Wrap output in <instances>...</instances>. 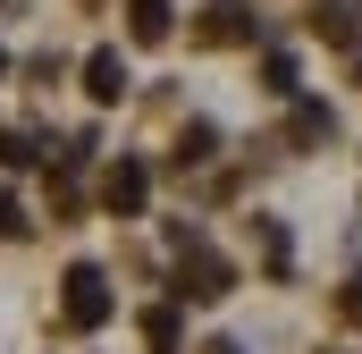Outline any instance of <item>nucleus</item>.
<instances>
[{
    "label": "nucleus",
    "mask_w": 362,
    "mask_h": 354,
    "mask_svg": "<svg viewBox=\"0 0 362 354\" xmlns=\"http://www.w3.org/2000/svg\"><path fill=\"white\" fill-rule=\"evenodd\" d=\"M59 321H68V329H101V321H110V278L93 262H76L59 278Z\"/></svg>",
    "instance_id": "1"
},
{
    "label": "nucleus",
    "mask_w": 362,
    "mask_h": 354,
    "mask_svg": "<svg viewBox=\"0 0 362 354\" xmlns=\"http://www.w3.org/2000/svg\"><path fill=\"white\" fill-rule=\"evenodd\" d=\"M228 287H236V270L219 262L202 236H194V245H177V295H194V304H219Z\"/></svg>",
    "instance_id": "2"
},
{
    "label": "nucleus",
    "mask_w": 362,
    "mask_h": 354,
    "mask_svg": "<svg viewBox=\"0 0 362 354\" xmlns=\"http://www.w3.org/2000/svg\"><path fill=\"white\" fill-rule=\"evenodd\" d=\"M144 194H152V177H144V161H118V169L101 177V202H110L118 219H135V211H144Z\"/></svg>",
    "instance_id": "3"
},
{
    "label": "nucleus",
    "mask_w": 362,
    "mask_h": 354,
    "mask_svg": "<svg viewBox=\"0 0 362 354\" xmlns=\"http://www.w3.org/2000/svg\"><path fill=\"white\" fill-rule=\"evenodd\" d=\"M262 25H253V8L245 0H211L202 8V42H253Z\"/></svg>",
    "instance_id": "4"
},
{
    "label": "nucleus",
    "mask_w": 362,
    "mask_h": 354,
    "mask_svg": "<svg viewBox=\"0 0 362 354\" xmlns=\"http://www.w3.org/2000/svg\"><path fill=\"white\" fill-rule=\"evenodd\" d=\"M85 93H93V101H118V93H127V59H118L110 42L85 59Z\"/></svg>",
    "instance_id": "5"
},
{
    "label": "nucleus",
    "mask_w": 362,
    "mask_h": 354,
    "mask_svg": "<svg viewBox=\"0 0 362 354\" xmlns=\"http://www.w3.org/2000/svg\"><path fill=\"white\" fill-rule=\"evenodd\" d=\"M312 25H320L329 42H346V51H354V42H362V0H329V8H312Z\"/></svg>",
    "instance_id": "6"
},
{
    "label": "nucleus",
    "mask_w": 362,
    "mask_h": 354,
    "mask_svg": "<svg viewBox=\"0 0 362 354\" xmlns=\"http://www.w3.org/2000/svg\"><path fill=\"white\" fill-rule=\"evenodd\" d=\"M127 34L135 42H169V0H127Z\"/></svg>",
    "instance_id": "7"
},
{
    "label": "nucleus",
    "mask_w": 362,
    "mask_h": 354,
    "mask_svg": "<svg viewBox=\"0 0 362 354\" xmlns=\"http://www.w3.org/2000/svg\"><path fill=\"white\" fill-rule=\"evenodd\" d=\"M329 127H337V118H329V110H320V101H303V110H295V127H286V135H295V144H329Z\"/></svg>",
    "instance_id": "8"
},
{
    "label": "nucleus",
    "mask_w": 362,
    "mask_h": 354,
    "mask_svg": "<svg viewBox=\"0 0 362 354\" xmlns=\"http://www.w3.org/2000/svg\"><path fill=\"white\" fill-rule=\"evenodd\" d=\"M144 338L169 354V346H177V312H169V304H160V312H144Z\"/></svg>",
    "instance_id": "9"
},
{
    "label": "nucleus",
    "mask_w": 362,
    "mask_h": 354,
    "mask_svg": "<svg viewBox=\"0 0 362 354\" xmlns=\"http://www.w3.org/2000/svg\"><path fill=\"white\" fill-rule=\"evenodd\" d=\"M262 85H270V93H295V59H286V51L262 59Z\"/></svg>",
    "instance_id": "10"
},
{
    "label": "nucleus",
    "mask_w": 362,
    "mask_h": 354,
    "mask_svg": "<svg viewBox=\"0 0 362 354\" xmlns=\"http://www.w3.org/2000/svg\"><path fill=\"white\" fill-rule=\"evenodd\" d=\"M25 161H34V144H25L17 127H0V169H25Z\"/></svg>",
    "instance_id": "11"
},
{
    "label": "nucleus",
    "mask_w": 362,
    "mask_h": 354,
    "mask_svg": "<svg viewBox=\"0 0 362 354\" xmlns=\"http://www.w3.org/2000/svg\"><path fill=\"white\" fill-rule=\"evenodd\" d=\"M25 228H34V219H25V202H17V194H0V236H25Z\"/></svg>",
    "instance_id": "12"
},
{
    "label": "nucleus",
    "mask_w": 362,
    "mask_h": 354,
    "mask_svg": "<svg viewBox=\"0 0 362 354\" xmlns=\"http://www.w3.org/2000/svg\"><path fill=\"white\" fill-rule=\"evenodd\" d=\"M337 312H346V321H362V278H346V295H337Z\"/></svg>",
    "instance_id": "13"
},
{
    "label": "nucleus",
    "mask_w": 362,
    "mask_h": 354,
    "mask_svg": "<svg viewBox=\"0 0 362 354\" xmlns=\"http://www.w3.org/2000/svg\"><path fill=\"white\" fill-rule=\"evenodd\" d=\"M202 354H245V346H236V338H211V346H202Z\"/></svg>",
    "instance_id": "14"
},
{
    "label": "nucleus",
    "mask_w": 362,
    "mask_h": 354,
    "mask_svg": "<svg viewBox=\"0 0 362 354\" xmlns=\"http://www.w3.org/2000/svg\"><path fill=\"white\" fill-rule=\"evenodd\" d=\"M354 85H362V59H354Z\"/></svg>",
    "instance_id": "15"
},
{
    "label": "nucleus",
    "mask_w": 362,
    "mask_h": 354,
    "mask_svg": "<svg viewBox=\"0 0 362 354\" xmlns=\"http://www.w3.org/2000/svg\"><path fill=\"white\" fill-rule=\"evenodd\" d=\"M0 68H8V59H0Z\"/></svg>",
    "instance_id": "16"
}]
</instances>
